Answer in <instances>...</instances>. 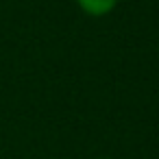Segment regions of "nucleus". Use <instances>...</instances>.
I'll list each match as a JSON object with an SVG mask.
<instances>
[{"label":"nucleus","instance_id":"f257e3e1","mask_svg":"<svg viewBox=\"0 0 159 159\" xmlns=\"http://www.w3.org/2000/svg\"><path fill=\"white\" fill-rule=\"evenodd\" d=\"M76 5L81 7L83 13H87L92 18H102L116 9L118 0H76Z\"/></svg>","mask_w":159,"mask_h":159},{"label":"nucleus","instance_id":"f03ea898","mask_svg":"<svg viewBox=\"0 0 159 159\" xmlns=\"http://www.w3.org/2000/svg\"><path fill=\"white\" fill-rule=\"evenodd\" d=\"M98 159H107V157H98Z\"/></svg>","mask_w":159,"mask_h":159}]
</instances>
